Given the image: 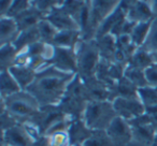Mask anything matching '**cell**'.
<instances>
[{"label":"cell","mask_w":157,"mask_h":146,"mask_svg":"<svg viewBox=\"0 0 157 146\" xmlns=\"http://www.w3.org/2000/svg\"><path fill=\"white\" fill-rule=\"evenodd\" d=\"M74 77V72H66L51 66L37 71L35 81L26 92L33 95L41 107L56 105L63 100Z\"/></svg>","instance_id":"1"},{"label":"cell","mask_w":157,"mask_h":146,"mask_svg":"<svg viewBox=\"0 0 157 146\" xmlns=\"http://www.w3.org/2000/svg\"><path fill=\"white\" fill-rule=\"evenodd\" d=\"M113 103L105 100H93L85 105L82 114L83 124L90 131H105L116 117Z\"/></svg>","instance_id":"2"},{"label":"cell","mask_w":157,"mask_h":146,"mask_svg":"<svg viewBox=\"0 0 157 146\" xmlns=\"http://www.w3.org/2000/svg\"><path fill=\"white\" fill-rule=\"evenodd\" d=\"M8 114L15 117H28L40 111L41 105L38 100L26 90H21L2 99Z\"/></svg>","instance_id":"3"},{"label":"cell","mask_w":157,"mask_h":146,"mask_svg":"<svg viewBox=\"0 0 157 146\" xmlns=\"http://www.w3.org/2000/svg\"><path fill=\"white\" fill-rule=\"evenodd\" d=\"M112 103L116 115L128 122L146 114L145 107L140 97H116Z\"/></svg>","instance_id":"4"},{"label":"cell","mask_w":157,"mask_h":146,"mask_svg":"<svg viewBox=\"0 0 157 146\" xmlns=\"http://www.w3.org/2000/svg\"><path fill=\"white\" fill-rule=\"evenodd\" d=\"M99 50L94 43H84L76 53L78 68L85 75H90L98 65Z\"/></svg>","instance_id":"5"},{"label":"cell","mask_w":157,"mask_h":146,"mask_svg":"<svg viewBox=\"0 0 157 146\" xmlns=\"http://www.w3.org/2000/svg\"><path fill=\"white\" fill-rule=\"evenodd\" d=\"M105 131L116 146H127L133 140L132 128L129 122L120 116L114 118Z\"/></svg>","instance_id":"6"},{"label":"cell","mask_w":157,"mask_h":146,"mask_svg":"<svg viewBox=\"0 0 157 146\" xmlns=\"http://www.w3.org/2000/svg\"><path fill=\"white\" fill-rule=\"evenodd\" d=\"M2 145L7 146H33L36 139L28 131L27 127L14 125L8 127L2 133Z\"/></svg>","instance_id":"7"},{"label":"cell","mask_w":157,"mask_h":146,"mask_svg":"<svg viewBox=\"0 0 157 146\" xmlns=\"http://www.w3.org/2000/svg\"><path fill=\"white\" fill-rule=\"evenodd\" d=\"M54 67L66 72H74L78 69V59L76 53L73 48L57 47L55 46V55L52 59Z\"/></svg>","instance_id":"8"},{"label":"cell","mask_w":157,"mask_h":146,"mask_svg":"<svg viewBox=\"0 0 157 146\" xmlns=\"http://www.w3.org/2000/svg\"><path fill=\"white\" fill-rule=\"evenodd\" d=\"M21 33L20 27L14 18L2 16L0 27V41L1 46L6 44H13Z\"/></svg>","instance_id":"9"},{"label":"cell","mask_w":157,"mask_h":146,"mask_svg":"<svg viewBox=\"0 0 157 146\" xmlns=\"http://www.w3.org/2000/svg\"><path fill=\"white\" fill-rule=\"evenodd\" d=\"M8 70L13 75V77L16 80V82L23 90H26L33 84V82L36 79V75H37V72L28 66L13 65Z\"/></svg>","instance_id":"10"},{"label":"cell","mask_w":157,"mask_h":146,"mask_svg":"<svg viewBox=\"0 0 157 146\" xmlns=\"http://www.w3.org/2000/svg\"><path fill=\"white\" fill-rule=\"evenodd\" d=\"M48 21L57 29L58 31L63 30H78L80 29V25L76 21L70 16L67 12H54L51 14Z\"/></svg>","instance_id":"11"},{"label":"cell","mask_w":157,"mask_h":146,"mask_svg":"<svg viewBox=\"0 0 157 146\" xmlns=\"http://www.w3.org/2000/svg\"><path fill=\"white\" fill-rule=\"evenodd\" d=\"M0 84H1V95L2 99L14 95L16 92L23 90L13 75L10 73L8 69H2L1 71V77H0Z\"/></svg>","instance_id":"12"},{"label":"cell","mask_w":157,"mask_h":146,"mask_svg":"<svg viewBox=\"0 0 157 146\" xmlns=\"http://www.w3.org/2000/svg\"><path fill=\"white\" fill-rule=\"evenodd\" d=\"M78 30H63L58 31L55 36L53 43L57 47L73 48L75 44H78Z\"/></svg>","instance_id":"13"},{"label":"cell","mask_w":157,"mask_h":146,"mask_svg":"<svg viewBox=\"0 0 157 146\" xmlns=\"http://www.w3.org/2000/svg\"><path fill=\"white\" fill-rule=\"evenodd\" d=\"M40 15L37 11L35 10H28L24 11L23 13H21L20 15L16 16L14 20L16 21L18 27H20L21 31L27 30V29H30L33 27L37 26L41 21H40Z\"/></svg>","instance_id":"14"},{"label":"cell","mask_w":157,"mask_h":146,"mask_svg":"<svg viewBox=\"0 0 157 146\" xmlns=\"http://www.w3.org/2000/svg\"><path fill=\"white\" fill-rule=\"evenodd\" d=\"M82 146H116L107 131H94L83 142Z\"/></svg>","instance_id":"15"},{"label":"cell","mask_w":157,"mask_h":146,"mask_svg":"<svg viewBox=\"0 0 157 146\" xmlns=\"http://www.w3.org/2000/svg\"><path fill=\"white\" fill-rule=\"evenodd\" d=\"M151 25H152V21L136 24L135 28L132 29V31L130 33L131 42H132L133 45L138 46V47H142L146 38H147Z\"/></svg>","instance_id":"16"},{"label":"cell","mask_w":157,"mask_h":146,"mask_svg":"<svg viewBox=\"0 0 157 146\" xmlns=\"http://www.w3.org/2000/svg\"><path fill=\"white\" fill-rule=\"evenodd\" d=\"M125 77L130 83H132L138 89L144 87H148L147 82L145 79V74H144V70L139 69L136 67H130L125 71Z\"/></svg>","instance_id":"17"},{"label":"cell","mask_w":157,"mask_h":146,"mask_svg":"<svg viewBox=\"0 0 157 146\" xmlns=\"http://www.w3.org/2000/svg\"><path fill=\"white\" fill-rule=\"evenodd\" d=\"M154 63V58H153V54L146 52L143 48H140L135 54L132 55V67L139 68V69L145 70L150 66Z\"/></svg>","instance_id":"18"},{"label":"cell","mask_w":157,"mask_h":146,"mask_svg":"<svg viewBox=\"0 0 157 146\" xmlns=\"http://www.w3.org/2000/svg\"><path fill=\"white\" fill-rule=\"evenodd\" d=\"M142 48L151 54H154L157 52V17L152 21V25H151L147 38L142 45Z\"/></svg>","instance_id":"19"},{"label":"cell","mask_w":157,"mask_h":146,"mask_svg":"<svg viewBox=\"0 0 157 146\" xmlns=\"http://www.w3.org/2000/svg\"><path fill=\"white\" fill-rule=\"evenodd\" d=\"M38 29H39V33L41 39L44 40L45 42H53L55 36L58 32V30L48 20L41 21L38 24Z\"/></svg>","instance_id":"20"},{"label":"cell","mask_w":157,"mask_h":146,"mask_svg":"<svg viewBox=\"0 0 157 146\" xmlns=\"http://www.w3.org/2000/svg\"><path fill=\"white\" fill-rule=\"evenodd\" d=\"M17 56V50L13 44H6L1 46V63L2 67L8 66V69L12 67V62L15 61Z\"/></svg>","instance_id":"21"},{"label":"cell","mask_w":157,"mask_h":146,"mask_svg":"<svg viewBox=\"0 0 157 146\" xmlns=\"http://www.w3.org/2000/svg\"><path fill=\"white\" fill-rule=\"evenodd\" d=\"M69 131H60L48 137V146H71Z\"/></svg>","instance_id":"22"},{"label":"cell","mask_w":157,"mask_h":146,"mask_svg":"<svg viewBox=\"0 0 157 146\" xmlns=\"http://www.w3.org/2000/svg\"><path fill=\"white\" fill-rule=\"evenodd\" d=\"M144 74L147 82L148 87L157 88V65L153 63L148 68L144 70Z\"/></svg>","instance_id":"23"},{"label":"cell","mask_w":157,"mask_h":146,"mask_svg":"<svg viewBox=\"0 0 157 146\" xmlns=\"http://www.w3.org/2000/svg\"><path fill=\"white\" fill-rule=\"evenodd\" d=\"M56 0H35V3L39 10H46L50 7H52Z\"/></svg>","instance_id":"24"},{"label":"cell","mask_w":157,"mask_h":146,"mask_svg":"<svg viewBox=\"0 0 157 146\" xmlns=\"http://www.w3.org/2000/svg\"><path fill=\"white\" fill-rule=\"evenodd\" d=\"M13 0H1V12H2V16H6L8 11L11 8Z\"/></svg>","instance_id":"25"},{"label":"cell","mask_w":157,"mask_h":146,"mask_svg":"<svg viewBox=\"0 0 157 146\" xmlns=\"http://www.w3.org/2000/svg\"><path fill=\"white\" fill-rule=\"evenodd\" d=\"M127 146H153V145H150V144H144V143H140V142H137L135 140L130 142Z\"/></svg>","instance_id":"26"},{"label":"cell","mask_w":157,"mask_h":146,"mask_svg":"<svg viewBox=\"0 0 157 146\" xmlns=\"http://www.w3.org/2000/svg\"><path fill=\"white\" fill-rule=\"evenodd\" d=\"M153 10L157 12V0H154V1H153Z\"/></svg>","instance_id":"27"},{"label":"cell","mask_w":157,"mask_h":146,"mask_svg":"<svg viewBox=\"0 0 157 146\" xmlns=\"http://www.w3.org/2000/svg\"><path fill=\"white\" fill-rule=\"evenodd\" d=\"M153 58H154V63H156L157 65V52L153 54Z\"/></svg>","instance_id":"28"},{"label":"cell","mask_w":157,"mask_h":146,"mask_svg":"<svg viewBox=\"0 0 157 146\" xmlns=\"http://www.w3.org/2000/svg\"><path fill=\"white\" fill-rule=\"evenodd\" d=\"M2 146H7V145H2Z\"/></svg>","instance_id":"29"},{"label":"cell","mask_w":157,"mask_h":146,"mask_svg":"<svg viewBox=\"0 0 157 146\" xmlns=\"http://www.w3.org/2000/svg\"><path fill=\"white\" fill-rule=\"evenodd\" d=\"M71 146H72V145H71Z\"/></svg>","instance_id":"30"}]
</instances>
